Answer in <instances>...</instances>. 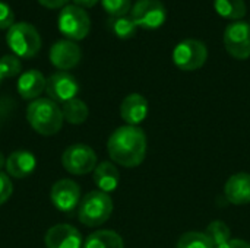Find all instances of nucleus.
Wrapping results in <instances>:
<instances>
[{
	"label": "nucleus",
	"instance_id": "nucleus-1",
	"mask_svg": "<svg viewBox=\"0 0 250 248\" xmlns=\"http://www.w3.org/2000/svg\"><path fill=\"white\" fill-rule=\"evenodd\" d=\"M111 161L125 168L139 167L146 156V134L138 126L116 129L107 142Z\"/></svg>",
	"mask_w": 250,
	"mask_h": 248
},
{
	"label": "nucleus",
	"instance_id": "nucleus-2",
	"mask_svg": "<svg viewBox=\"0 0 250 248\" xmlns=\"http://www.w3.org/2000/svg\"><path fill=\"white\" fill-rule=\"evenodd\" d=\"M26 120L29 126L42 136H53L62 130L63 113L57 102L50 98H37L26 108Z\"/></svg>",
	"mask_w": 250,
	"mask_h": 248
},
{
	"label": "nucleus",
	"instance_id": "nucleus-3",
	"mask_svg": "<svg viewBox=\"0 0 250 248\" xmlns=\"http://www.w3.org/2000/svg\"><path fill=\"white\" fill-rule=\"evenodd\" d=\"M113 213V200L110 194L94 190L81 199L78 206V218L81 224L89 228L103 225L110 219Z\"/></svg>",
	"mask_w": 250,
	"mask_h": 248
},
{
	"label": "nucleus",
	"instance_id": "nucleus-4",
	"mask_svg": "<svg viewBox=\"0 0 250 248\" xmlns=\"http://www.w3.org/2000/svg\"><path fill=\"white\" fill-rule=\"evenodd\" d=\"M10 51L19 58H31L41 48V37L37 28L28 22H15L6 34Z\"/></svg>",
	"mask_w": 250,
	"mask_h": 248
},
{
	"label": "nucleus",
	"instance_id": "nucleus-5",
	"mask_svg": "<svg viewBox=\"0 0 250 248\" xmlns=\"http://www.w3.org/2000/svg\"><path fill=\"white\" fill-rule=\"evenodd\" d=\"M57 26L66 39L79 41L89 34L91 19L83 7L76 4H66L59 13Z\"/></svg>",
	"mask_w": 250,
	"mask_h": 248
},
{
	"label": "nucleus",
	"instance_id": "nucleus-6",
	"mask_svg": "<svg viewBox=\"0 0 250 248\" xmlns=\"http://www.w3.org/2000/svg\"><path fill=\"white\" fill-rule=\"evenodd\" d=\"M208 58L207 45L195 38L180 41L173 50V61L176 67L185 72H193L201 69Z\"/></svg>",
	"mask_w": 250,
	"mask_h": 248
},
{
	"label": "nucleus",
	"instance_id": "nucleus-7",
	"mask_svg": "<svg viewBox=\"0 0 250 248\" xmlns=\"http://www.w3.org/2000/svg\"><path fill=\"white\" fill-rule=\"evenodd\" d=\"M63 168L73 175H85L95 170L97 155L94 149L85 143H75L66 148L62 155Z\"/></svg>",
	"mask_w": 250,
	"mask_h": 248
},
{
	"label": "nucleus",
	"instance_id": "nucleus-8",
	"mask_svg": "<svg viewBox=\"0 0 250 248\" xmlns=\"http://www.w3.org/2000/svg\"><path fill=\"white\" fill-rule=\"evenodd\" d=\"M130 18L138 28L152 31L164 25L167 10L160 0H138L130 9Z\"/></svg>",
	"mask_w": 250,
	"mask_h": 248
},
{
	"label": "nucleus",
	"instance_id": "nucleus-9",
	"mask_svg": "<svg viewBox=\"0 0 250 248\" xmlns=\"http://www.w3.org/2000/svg\"><path fill=\"white\" fill-rule=\"evenodd\" d=\"M224 47L227 53L237 58L246 60L250 57V23L245 20H234L224 29Z\"/></svg>",
	"mask_w": 250,
	"mask_h": 248
},
{
	"label": "nucleus",
	"instance_id": "nucleus-10",
	"mask_svg": "<svg viewBox=\"0 0 250 248\" xmlns=\"http://www.w3.org/2000/svg\"><path fill=\"white\" fill-rule=\"evenodd\" d=\"M50 199L57 210L63 213H70L81 203V187L73 180H59L51 187Z\"/></svg>",
	"mask_w": 250,
	"mask_h": 248
},
{
	"label": "nucleus",
	"instance_id": "nucleus-11",
	"mask_svg": "<svg viewBox=\"0 0 250 248\" xmlns=\"http://www.w3.org/2000/svg\"><path fill=\"white\" fill-rule=\"evenodd\" d=\"M45 92L51 101L64 104L76 98L79 92V83L73 75L67 72H56L47 79Z\"/></svg>",
	"mask_w": 250,
	"mask_h": 248
},
{
	"label": "nucleus",
	"instance_id": "nucleus-12",
	"mask_svg": "<svg viewBox=\"0 0 250 248\" xmlns=\"http://www.w3.org/2000/svg\"><path fill=\"white\" fill-rule=\"evenodd\" d=\"M50 61L62 72L76 67L82 58L81 47L72 39H59L50 48Z\"/></svg>",
	"mask_w": 250,
	"mask_h": 248
},
{
	"label": "nucleus",
	"instance_id": "nucleus-13",
	"mask_svg": "<svg viewBox=\"0 0 250 248\" xmlns=\"http://www.w3.org/2000/svg\"><path fill=\"white\" fill-rule=\"evenodd\" d=\"M44 244L47 248H82L81 232L66 224L51 227L44 237Z\"/></svg>",
	"mask_w": 250,
	"mask_h": 248
},
{
	"label": "nucleus",
	"instance_id": "nucleus-14",
	"mask_svg": "<svg viewBox=\"0 0 250 248\" xmlns=\"http://www.w3.org/2000/svg\"><path fill=\"white\" fill-rule=\"evenodd\" d=\"M224 196L229 203L236 206H243L250 203V174L249 172H237L233 174L226 186Z\"/></svg>",
	"mask_w": 250,
	"mask_h": 248
},
{
	"label": "nucleus",
	"instance_id": "nucleus-15",
	"mask_svg": "<svg viewBox=\"0 0 250 248\" xmlns=\"http://www.w3.org/2000/svg\"><path fill=\"white\" fill-rule=\"evenodd\" d=\"M120 115L127 126H138L148 115V101L141 94L127 95L120 104Z\"/></svg>",
	"mask_w": 250,
	"mask_h": 248
},
{
	"label": "nucleus",
	"instance_id": "nucleus-16",
	"mask_svg": "<svg viewBox=\"0 0 250 248\" xmlns=\"http://www.w3.org/2000/svg\"><path fill=\"white\" fill-rule=\"evenodd\" d=\"M45 77L40 70L31 69L23 72L16 83L18 88V94L21 95L22 99H28V101H34L37 98H40V95L45 91Z\"/></svg>",
	"mask_w": 250,
	"mask_h": 248
},
{
	"label": "nucleus",
	"instance_id": "nucleus-17",
	"mask_svg": "<svg viewBox=\"0 0 250 248\" xmlns=\"http://www.w3.org/2000/svg\"><path fill=\"white\" fill-rule=\"evenodd\" d=\"M37 167V159L29 151H15L6 158V174L13 178L29 177Z\"/></svg>",
	"mask_w": 250,
	"mask_h": 248
},
{
	"label": "nucleus",
	"instance_id": "nucleus-18",
	"mask_svg": "<svg viewBox=\"0 0 250 248\" xmlns=\"http://www.w3.org/2000/svg\"><path fill=\"white\" fill-rule=\"evenodd\" d=\"M92 178H94V183L98 187V190L104 191L107 194L114 191L119 187V183H120L119 170L110 161H104L101 164H97Z\"/></svg>",
	"mask_w": 250,
	"mask_h": 248
},
{
	"label": "nucleus",
	"instance_id": "nucleus-19",
	"mask_svg": "<svg viewBox=\"0 0 250 248\" xmlns=\"http://www.w3.org/2000/svg\"><path fill=\"white\" fill-rule=\"evenodd\" d=\"M82 248H125V244L117 232L101 229L88 235Z\"/></svg>",
	"mask_w": 250,
	"mask_h": 248
},
{
	"label": "nucleus",
	"instance_id": "nucleus-20",
	"mask_svg": "<svg viewBox=\"0 0 250 248\" xmlns=\"http://www.w3.org/2000/svg\"><path fill=\"white\" fill-rule=\"evenodd\" d=\"M215 12L226 19L242 20L246 16V3L245 0H214Z\"/></svg>",
	"mask_w": 250,
	"mask_h": 248
},
{
	"label": "nucleus",
	"instance_id": "nucleus-21",
	"mask_svg": "<svg viewBox=\"0 0 250 248\" xmlns=\"http://www.w3.org/2000/svg\"><path fill=\"white\" fill-rule=\"evenodd\" d=\"M62 113H63L64 121H67L69 124L78 126V124H82V123L86 121L89 110H88V105L82 99L73 98V99L63 104Z\"/></svg>",
	"mask_w": 250,
	"mask_h": 248
},
{
	"label": "nucleus",
	"instance_id": "nucleus-22",
	"mask_svg": "<svg viewBox=\"0 0 250 248\" xmlns=\"http://www.w3.org/2000/svg\"><path fill=\"white\" fill-rule=\"evenodd\" d=\"M108 26L113 31V34L122 39L132 38L136 34V23L130 16H117V18H110Z\"/></svg>",
	"mask_w": 250,
	"mask_h": 248
},
{
	"label": "nucleus",
	"instance_id": "nucleus-23",
	"mask_svg": "<svg viewBox=\"0 0 250 248\" xmlns=\"http://www.w3.org/2000/svg\"><path fill=\"white\" fill-rule=\"evenodd\" d=\"M176 248H215V246L212 244V241L205 232L192 231L183 234L179 238Z\"/></svg>",
	"mask_w": 250,
	"mask_h": 248
},
{
	"label": "nucleus",
	"instance_id": "nucleus-24",
	"mask_svg": "<svg viewBox=\"0 0 250 248\" xmlns=\"http://www.w3.org/2000/svg\"><path fill=\"white\" fill-rule=\"evenodd\" d=\"M205 234L209 237V240L212 241V244L217 248L230 241L231 231H230V228L227 227L226 222H223V221H212L207 227Z\"/></svg>",
	"mask_w": 250,
	"mask_h": 248
},
{
	"label": "nucleus",
	"instance_id": "nucleus-25",
	"mask_svg": "<svg viewBox=\"0 0 250 248\" xmlns=\"http://www.w3.org/2000/svg\"><path fill=\"white\" fill-rule=\"evenodd\" d=\"M0 70L3 77H15L21 73L22 64L18 56L15 54H4L0 58Z\"/></svg>",
	"mask_w": 250,
	"mask_h": 248
},
{
	"label": "nucleus",
	"instance_id": "nucleus-26",
	"mask_svg": "<svg viewBox=\"0 0 250 248\" xmlns=\"http://www.w3.org/2000/svg\"><path fill=\"white\" fill-rule=\"evenodd\" d=\"M104 10L111 16H126L130 9H132V1L130 0H101Z\"/></svg>",
	"mask_w": 250,
	"mask_h": 248
},
{
	"label": "nucleus",
	"instance_id": "nucleus-27",
	"mask_svg": "<svg viewBox=\"0 0 250 248\" xmlns=\"http://www.w3.org/2000/svg\"><path fill=\"white\" fill-rule=\"evenodd\" d=\"M15 23V13L6 1H0V29H9Z\"/></svg>",
	"mask_w": 250,
	"mask_h": 248
},
{
	"label": "nucleus",
	"instance_id": "nucleus-28",
	"mask_svg": "<svg viewBox=\"0 0 250 248\" xmlns=\"http://www.w3.org/2000/svg\"><path fill=\"white\" fill-rule=\"evenodd\" d=\"M12 191H13V187H12V181L9 175L0 171V205L7 202V199L12 196Z\"/></svg>",
	"mask_w": 250,
	"mask_h": 248
},
{
	"label": "nucleus",
	"instance_id": "nucleus-29",
	"mask_svg": "<svg viewBox=\"0 0 250 248\" xmlns=\"http://www.w3.org/2000/svg\"><path fill=\"white\" fill-rule=\"evenodd\" d=\"M38 1L48 9H59V7H64L69 0H38Z\"/></svg>",
	"mask_w": 250,
	"mask_h": 248
},
{
	"label": "nucleus",
	"instance_id": "nucleus-30",
	"mask_svg": "<svg viewBox=\"0 0 250 248\" xmlns=\"http://www.w3.org/2000/svg\"><path fill=\"white\" fill-rule=\"evenodd\" d=\"M217 248H250L249 243L243 241V240H230L229 243L220 246Z\"/></svg>",
	"mask_w": 250,
	"mask_h": 248
},
{
	"label": "nucleus",
	"instance_id": "nucleus-31",
	"mask_svg": "<svg viewBox=\"0 0 250 248\" xmlns=\"http://www.w3.org/2000/svg\"><path fill=\"white\" fill-rule=\"evenodd\" d=\"M73 1H75V4L79 6V7H92V6H95L100 0H73Z\"/></svg>",
	"mask_w": 250,
	"mask_h": 248
},
{
	"label": "nucleus",
	"instance_id": "nucleus-32",
	"mask_svg": "<svg viewBox=\"0 0 250 248\" xmlns=\"http://www.w3.org/2000/svg\"><path fill=\"white\" fill-rule=\"evenodd\" d=\"M6 167V159H4V156H3V153L0 152V171L3 170Z\"/></svg>",
	"mask_w": 250,
	"mask_h": 248
},
{
	"label": "nucleus",
	"instance_id": "nucleus-33",
	"mask_svg": "<svg viewBox=\"0 0 250 248\" xmlns=\"http://www.w3.org/2000/svg\"><path fill=\"white\" fill-rule=\"evenodd\" d=\"M3 79H4V77H3V75H1V70H0V82H1Z\"/></svg>",
	"mask_w": 250,
	"mask_h": 248
}]
</instances>
